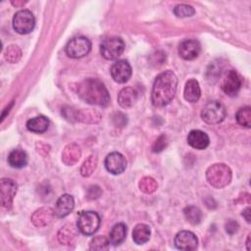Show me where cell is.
Listing matches in <instances>:
<instances>
[{
	"mask_svg": "<svg viewBox=\"0 0 251 251\" xmlns=\"http://www.w3.org/2000/svg\"><path fill=\"white\" fill-rule=\"evenodd\" d=\"M177 86V77L172 71H165L157 75L151 93L152 103L156 107L168 105L175 97Z\"/></svg>",
	"mask_w": 251,
	"mask_h": 251,
	"instance_id": "obj_1",
	"label": "cell"
},
{
	"mask_svg": "<svg viewBox=\"0 0 251 251\" xmlns=\"http://www.w3.org/2000/svg\"><path fill=\"white\" fill-rule=\"evenodd\" d=\"M114 122L116 126H124L126 124V117L122 114V113H116L115 117H114Z\"/></svg>",
	"mask_w": 251,
	"mask_h": 251,
	"instance_id": "obj_37",
	"label": "cell"
},
{
	"mask_svg": "<svg viewBox=\"0 0 251 251\" xmlns=\"http://www.w3.org/2000/svg\"><path fill=\"white\" fill-rule=\"evenodd\" d=\"M175 245L179 250L192 251L198 247V238L189 230H181L175 236Z\"/></svg>",
	"mask_w": 251,
	"mask_h": 251,
	"instance_id": "obj_11",
	"label": "cell"
},
{
	"mask_svg": "<svg viewBox=\"0 0 251 251\" xmlns=\"http://www.w3.org/2000/svg\"><path fill=\"white\" fill-rule=\"evenodd\" d=\"M201 51V45L196 39H185L178 46L179 56L187 61L194 60Z\"/></svg>",
	"mask_w": 251,
	"mask_h": 251,
	"instance_id": "obj_15",
	"label": "cell"
},
{
	"mask_svg": "<svg viewBox=\"0 0 251 251\" xmlns=\"http://www.w3.org/2000/svg\"><path fill=\"white\" fill-rule=\"evenodd\" d=\"M0 191L1 205L6 209H10L17 193V183L10 178H2L0 181Z\"/></svg>",
	"mask_w": 251,
	"mask_h": 251,
	"instance_id": "obj_12",
	"label": "cell"
},
{
	"mask_svg": "<svg viewBox=\"0 0 251 251\" xmlns=\"http://www.w3.org/2000/svg\"><path fill=\"white\" fill-rule=\"evenodd\" d=\"M109 239L103 235L95 236L89 244L90 250H106L109 246Z\"/></svg>",
	"mask_w": 251,
	"mask_h": 251,
	"instance_id": "obj_33",
	"label": "cell"
},
{
	"mask_svg": "<svg viewBox=\"0 0 251 251\" xmlns=\"http://www.w3.org/2000/svg\"><path fill=\"white\" fill-rule=\"evenodd\" d=\"M231 176L232 174L229 167L222 163L210 166L206 172L208 182L216 188H223L229 184Z\"/></svg>",
	"mask_w": 251,
	"mask_h": 251,
	"instance_id": "obj_3",
	"label": "cell"
},
{
	"mask_svg": "<svg viewBox=\"0 0 251 251\" xmlns=\"http://www.w3.org/2000/svg\"><path fill=\"white\" fill-rule=\"evenodd\" d=\"M35 19L29 10H20L13 18V27L20 34H27L34 28Z\"/></svg>",
	"mask_w": 251,
	"mask_h": 251,
	"instance_id": "obj_8",
	"label": "cell"
},
{
	"mask_svg": "<svg viewBox=\"0 0 251 251\" xmlns=\"http://www.w3.org/2000/svg\"><path fill=\"white\" fill-rule=\"evenodd\" d=\"M184 217L191 225H198L202 219V213L199 208L195 206H187L184 210Z\"/></svg>",
	"mask_w": 251,
	"mask_h": 251,
	"instance_id": "obj_28",
	"label": "cell"
},
{
	"mask_svg": "<svg viewBox=\"0 0 251 251\" xmlns=\"http://www.w3.org/2000/svg\"><path fill=\"white\" fill-rule=\"evenodd\" d=\"M125 50V42L121 37H109L105 39L100 46L101 55L106 60H115L119 58Z\"/></svg>",
	"mask_w": 251,
	"mask_h": 251,
	"instance_id": "obj_9",
	"label": "cell"
},
{
	"mask_svg": "<svg viewBox=\"0 0 251 251\" xmlns=\"http://www.w3.org/2000/svg\"><path fill=\"white\" fill-rule=\"evenodd\" d=\"M5 58L9 63H17L22 58V51L17 45H10L5 51Z\"/></svg>",
	"mask_w": 251,
	"mask_h": 251,
	"instance_id": "obj_31",
	"label": "cell"
},
{
	"mask_svg": "<svg viewBox=\"0 0 251 251\" xmlns=\"http://www.w3.org/2000/svg\"><path fill=\"white\" fill-rule=\"evenodd\" d=\"M81 155L80 148L75 143H70L65 146L62 152V161L67 166H73L78 162Z\"/></svg>",
	"mask_w": 251,
	"mask_h": 251,
	"instance_id": "obj_19",
	"label": "cell"
},
{
	"mask_svg": "<svg viewBox=\"0 0 251 251\" xmlns=\"http://www.w3.org/2000/svg\"><path fill=\"white\" fill-rule=\"evenodd\" d=\"M77 95L84 102L97 105L107 106L110 103V94L104 83L98 78H86L78 83L76 88Z\"/></svg>",
	"mask_w": 251,
	"mask_h": 251,
	"instance_id": "obj_2",
	"label": "cell"
},
{
	"mask_svg": "<svg viewBox=\"0 0 251 251\" xmlns=\"http://www.w3.org/2000/svg\"><path fill=\"white\" fill-rule=\"evenodd\" d=\"M138 186H139V189L146 193V194H150V193H153L157 190L158 188V183L157 181L151 177V176H144L142 177L140 180H139V183H138Z\"/></svg>",
	"mask_w": 251,
	"mask_h": 251,
	"instance_id": "obj_29",
	"label": "cell"
},
{
	"mask_svg": "<svg viewBox=\"0 0 251 251\" xmlns=\"http://www.w3.org/2000/svg\"><path fill=\"white\" fill-rule=\"evenodd\" d=\"M242 85V78L239 74L233 70H230L226 75L222 83L223 91L228 96H235Z\"/></svg>",
	"mask_w": 251,
	"mask_h": 251,
	"instance_id": "obj_10",
	"label": "cell"
},
{
	"mask_svg": "<svg viewBox=\"0 0 251 251\" xmlns=\"http://www.w3.org/2000/svg\"><path fill=\"white\" fill-rule=\"evenodd\" d=\"M102 191L100 189L99 186L97 185H92L88 188V191H87V198L88 199H96L98 198L100 195H101Z\"/></svg>",
	"mask_w": 251,
	"mask_h": 251,
	"instance_id": "obj_35",
	"label": "cell"
},
{
	"mask_svg": "<svg viewBox=\"0 0 251 251\" xmlns=\"http://www.w3.org/2000/svg\"><path fill=\"white\" fill-rule=\"evenodd\" d=\"M112 78L118 83L126 82L131 75V67L126 60H120L114 63L111 67Z\"/></svg>",
	"mask_w": 251,
	"mask_h": 251,
	"instance_id": "obj_13",
	"label": "cell"
},
{
	"mask_svg": "<svg viewBox=\"0 0 251 251\" xmlns=\"http://www.w3.org/2000/svg\"><path fill=\"white\" fill-rule=\"evenodd\" d=\"M151 230L146 224H137L132 230V239L136 244H144L150 238Z\"/></svg>",
	"mask_w": 251,
	"mask_h": 251,
	"instance_id": "obj_26",
	"label": "cell"
},
{
	"mask_svg": "<svg viewBox=\"0 0 251 251\" xmlns=\"http://www.w3.org/2000/svg\"><path fill=\"white\" fill-rule=\"evenodd\" d=\"M235 119L240 126L249 128L251 126V108L248 106L240 108L236 112Z\"/></svg>",
	"mask_w": 251,
	"mask_h": 251,
	"instance_id": "obj_27",
	"label": "cell"
},
{
	"mask_svg": "<svg viewBox=\"0 0 251 251\" xmlns=\"http://www.w3.org/2000/svg\"><path fill=\"white\" fill-rule=\"evenodd\" d=\"M100 217L93 211H82L78 214L76 226L84 235L94 234L100 226Z\"/></svg>",
	"mask_w": 251,
	"mask_h": 251,
	"instance_id": "obj_4",
	"label": "cell"
},
{
	"mask_svg": "<svg viewBox=\"0 0 251 251\" xmlns=\"http://www.w3.org/2000/svg\"><path fill=\"white\" fill-rule=\"evenodd\" d=\"M11 3H12V5H14V6H16V7H20V6H24V5L26 3V1H19V0H16V1H12Z\"/></svg>",
	"mask_w": 251,
	"mask_h": 251,
	"instance_id": "obj_40",
	"label": "cell"
},
{
	"mask_svg": "<svg viewBox=\"0 0 251 251\" xmlns=\"http://www.w3.org/2000/svg\"><path fill=\"white\" fill-rule=\"evenodd\" d=\"M168 145V139L165 134H161L153 143L152 145V151L155 153H159L163 151Z\"/></svg>",
	"mask_w": 251,
	"mask_h": 251,
	"instance_id": "obj_34",
	"label": "cell"
},
{
	"mask_svg": "<svg viewBox=\"0 0 251 251\" xmlns=\"http://www.w3.org/2000/svg\"><path fill=\"white\" fill-rule=\"evenodd\" d=\"M97 166V157L96 156H89L81 165L80 167V174L82 176H89L92 175L94 170Z\"/></svg>",
	"mask_w": 251,
	"mask_h": 251,
	"instance_id": "obj_30",
	"label": "cell"
},
{
	"mask_svg": "<svg viewBox=\"0 0 251 251\" xmlns=\"http://www.w3.org/2000/svg\"><path fill=\"white\" fill-rule=\"evenodd\" d=\"M249 239H250V235L248 236V238H247V242H246V243H247V250H249V249H250V247H249Z\"/></svg>",
	"mask_w": 251,
	"mask_h": 251,
	"instance_id": "obj_41",
	"label": "cell"
},
{
	"mask_svg": "<svg viewBox=\"0 0 251 251\" xmlns=\"http://www.w3.org/2000/svg\"><path fill=\"white\" fill-rule=\"evenodd\" d=\"M66 53L69 57L79 59L86 56L91 50V42L85 36H75L66 45Z\"/></svg>",
	"mask_w": 251,
	"mask_h": 251,
	"instance_id": "obj_7",
	"label": "cell"
},
{
	"mask_svg": "<svg viewBox=\"0 0 251 251\" xmlns=\"http://www.w3.org/2000/svg\"><path fill=\"white\" fill-rule=\"evenodd\" d=\"M75 207V200L70 194H63L59 197L55 205V215L58 218H64L68 216Z\"/></svg>",
	"mask_w": 251,
	"mask_h": 251,
	"instance_id": "obj_17",
	"label": "cell"
},
{
	"mask_svg": "<svg viewBox=\"0 0 251 251\" xmlns=\"http://www.w3.org/2000/svg\"><path fill=\"white\" fill-rule=\"evenodd\" d=\"M184 99L190 103H195L199 100L201 95V89L199 86V82L196 79H189L185 83L184 87Z\"/></svg>",
	"mask_w": 251,
	"mask_h": 251,
	"instance_id": "obj_22",
	"label": "cell"
},
{
	"mask_svg": "<svg viewBox=\"0 0 251 251\" xmlns=\"http://www.w3.org/2000/svg\"><path fill=\"white\" fill-rule=\"evenodd\" d=\"M238 229V224L237 222L233 221V220H229L226 223V230L228 234H233L234 232H236Z\"/></svg>",
	"mask_w": 251,
	"mask_h": 251,
	"instance_id": "obj_36",
	"label": "cell"
},
{
	"mask_svg": "<svg viewBox=\"0 0 251 251\" xmlns=\"http://www.w3.org/2000/svg\"><path fill=\"white\" fill-rule=\"evenodd\" d=\"M195 10L192 6L187 4H178L174 8V14L177 18H187L194 15Z\"/></svg>",
	"mask_w": 251,
	"mask_h": 251,
	"instance_id": "obj_32",
	"label": "cell"
},
{
	"mask_svg": "<svg viewBox=\"0 0 251 251\" xmlns=\"http://www.w3.org/2000/svg\"><path fill=\"white\" fill-rule=\"evenodd\" d=\"M226 116L225 106L219 101H210L202 109V120L210 125H216L222 123Z\"/></svg>",
	"mask_w": 251,
	"mask_h": 251,
	"instance_id": "obj_5",
	"label": "cell"
},
{
	"mask_svg": "<svg viewBox=\"0 0 251 251\" xmlns=\"http://www.w3.org/2000/svg\"><path fill=\"white\" fill-rule=\"evenodd\" d=\"M126 226L123 223H119V224H116L110 230L108 239L112 245L117 246L123 243V241L126 239Z\"/></svg>",
	"mask_w": 251,
	"mask_h": 251,
	"instance_id": "obj_23",
	"label": "cell"
},
{
	"mask_svg": "<svg viewBox=\"0 0 251 251\" xmlns=\"http://www.w3.org/2000/svg\"><path fill=\"white\" fill-rule=\"evenodd\" d=\"M105 167L107 171L113 175L124 173L126 168V160L125 156L119 152H112L105 159Z\"/></svg>",
	"mask_w": 251,
	"mask_h": 251,
	"instance_id": "obj_14",
	"label": "cell"
},
{
	"mask_svg": "<svg viewBox=\"0 0 251 251\" xmlns=\"http://www.w3.org/2000/svg\"><path fill=\"white\" fill-rule=\"evenodd\" d=\"M250 213H251V209L250 208H246L243 212H242V216L245 218L247 223H250Z\"/></svg>",
	"mask_w": 251,
	"mask_h": 251,
	"instance_id": "obj_38",
	"label": "cell"
},
{
	"mask_svg": "<svg viewBox=\"0 0 251 251\" xmlns=\"http://www.w3.org/2000/svg\"><path fill=\"white\" fill-rule=\"evenodd\" d=\"M27 155L21 149H14L8 156V163L11 167L16 169H22L27 165Z\"/></svg>",
	"mask_w": 251,
	"mask_h": 251,
	"instance_id": "obj_25",
	"label": "cell"
},
{
	"mask_svg": "<svg viewBox=\"0 0 251 251\" xmlns=\"http://www.w3.org/2000/svg\"><path fill=\"white\" fill-rule=\"evenodd\" d=\"M65 119L70 122H81L86 124H95L100 121V114L90 109L76 110L73 107H65L62 109Z\"/></svg>",
	"mask_w": 251,
	"mask_h": 251,
	"instance_id": "obj_6",
	"label": "cell"
},
{
	"mask_svg": "<svg viewBox=\"0 0 251 251\" xmlns=\"http://www.w3.org/2000/svg\"><path fill=\"white\" fill-rule=\"evenodd\" d=\"M55 211L50 207H42L36 210L31 216L32 224L37 227H43L50 225L55 218Z\"/></svg>",
	"mask_w": 251,
	"mask_h": 251,
	"instance_id": "obj_16",
	"label": "cell"
},
{
	"mask_svg": "<svg viewBox=\"0 0 251 251\" xmlns=\"http://www.w3.org/2000/svg\"><path fill=\"white\" fill-rule=\"evenodd\" d=\"M137 100V92L132 87L123 88L118 95V102L123 108H129L134 105Z\"/></svg>",
	"mask_w": 251,
	"mask_h": 251,
	"instance_id": "obj_20",
	"label": "cell"
},
{
	"mask_svg": "<svg viewBox=\"0 0 251 251\" xmlns=\"http://www.w3.org/2000/svg\"><path fill=\"white\" fill-rule=\"evenodd\" d=\"M187 142L191 147L203 150L208 147L210 139L206 132L199 129H193L187 135Z\"/></svg>",
	"mask_w": 251,
	"mask_h": 251,
	"instance_id": "obj_18",
	"label": "cell"
},
{
	"mask_svg": "<svg viewBox=\"0 0 251 251\" xmlns=\"http://www.w3.org/2000/svg\"><path fill=\"white\" fill-rule=\"evenodd\" d=\"M77 231L78 228L74 224H67L58 231V239L62 244H72L77 236Z\"/></svg>",
	"mask_w": 251,
	"mask_h": 251,
	"instance_id": "obj_21",
	"label": "cell"
},
{
	"mask_svg": "<svg viewBox=\"0 0 251 251\" xmlns=\"http://www.w3.org/2000/svg\"><path fill=\"white\" fill-rule=\"evenodd\" d=\"M13 105H14V101H12V102H11V104H10V105H9V106H8V107H7V108H6V109H5V111H4V112H3V113H2V117H1V121H3V120H4V119H5V116H6V113H7V112H8V113H9V112H10V109H11V108H12V107H13Z\"/></svg>",
	"mask_w": 251,
	"mask_h": 251,
	"instance_id": "obj_39",
	"label": "cell"
},
{
	"mask_svg": "<svg viewBox=\"0 0 251 251\" xmlns=\"http://www.w3.org/2000/svg\"><path fill=\"white\" fill-rule=\"evenodd\" d=\"M48 126L49 120L45 116H37L26 122L27 129L34 133H42L47 130Z\"/></svg>",
	"mask_w": 251,
	"mask_h": 251,
	"instance_id": "obj_24",
	"label": "cell"
}]
</instances>
